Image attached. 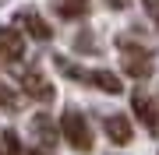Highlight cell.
I'll return each mask as SVG.
<instances>
[{
  "instance_id": "obj_1",
  "label": "cell",
  "mask_w": 159,
  "mask_h": 155,
  "mask_svg": "<svg viewBox=\"0 0 159 155\" xmlns=\"http://www.w3.org/2000/svg\"><path fill=\"white\" fill-rule=\"evenodd\" d=\"M60 134L67 138V144L74 152H89L92 148V127L89 120L78 113V109H64V116H60Z\"/></svg>"
},
{
  "instance_id": "obj_2",
  "label": "cell",
  "mask_w": 159,
  "mask_h": 155,
  "mask_svg": "<svg viewBox=\"0 0 159 155\" xmlns=\"http://www.w3.org/2000/svg\"><path fill=\"white\" fill-rule=\"evenodd\" d=\"M117 46L124 53V74H131V78H148L152 74V57H148V50L131 46V39H124V35L117 39Z\"/></svg>"
},
{
  "instance_id": "obj_3",
  "label": "cell",
  "mask_w": 159,
  "mask_h": 155,
  "mask_svg": "<svg viewBox=\"0 0 159 155\" xmlns=\"http://www.w3.org/2000/svg\"><path fill=\"white\" fill-rule=\"evenodd\" d=\"M18 85L25 88V95L39 99V102H50L53 99V85H50V78H46L39 67H21L18 71Z\"/></svg>"
},
{
  "instance_id": "obj_4",
  "label": "cell",
  "mask_w": 159,
  "mask_h": 155,
  "mask_svg": "<svg viewBox=\"0 0 159 155\" xmlns=\"http://www.w3.org/2000/svg\"><path fill=\"white\" fill-rule=\"evenodd\" d=\"M102 131H106V138L113 144H127L131 134H134V127H131V120L124 113H106L102 116Z\"/></svg>"
},
{
  "instance_id": "obj_5",
  "label": "cell",
  "mask_w": 159,
  "mask_h": 155,
  "mask_svg": "<svg viewBox=\"0 0 159 155\" xmlns=\"http://www.w3.org/2000/svg\"><path fill=\"white\" fill-rule=\"evenodd\" d=\"M131 113L142 120V127H145V131H156V127H159V113H156L152 99H148L145 92H134V95H131Z\"/></svg>"
},
{
  "instance_id": "obj_6",
  "label": "cell",
  "mask_w": 159,
  "mask_h": 155,
  "mask_svg": "<svg viewBox=\"0 0 159 155\" xmlns=\"http://www.w3.org/2000/svg\"><path fill=\"white\" fill-rule=\"evenodd\" d=\"M25 57V35L14 28H0V60H21Z\"/></svg>"
},
{
  "instance_id": "obj_7",
  "label": "cell",
  "mask_w": 159,
  "mask_h": 155,
  "mask_svg": "<svg viewBox=\"0 0 159 155\" xmlns=\"http://www.w3.org/2000/svg\"><path fill=\"white\" fill-rule=\"evenodd\" d=\"M14 21H18V28H25V32L32 35V39H39V42H46V39L53 35V32H50V25H46V21H43V18L35 14V11H21V14L14 18Z\"/></svg>"
},
{
  "instance_id": "obj_8",
  "label": "cell",
  "mask_w": 159,
  "mask_h": 155,
  "mask_svg": "<svg viewBox=\"0 0 159 155\" xmlns=\"http://www.w3.org/2000/svg\"><path fill=\"white\" fill-rule=\"evenodd\" d=\"M89 85H96L99 92H106V95H120L124 92V85H120V78L113 74V71H89Z\"/></svg>"
},
{
  "instance_id": "obj_9",
  "label": "cell",
  "mask_w": 159,
  "mask_h": 155,
  "mask_svg": "<svg viewBox=\"0 0 159 155\" xmlns=\"http://www.w3.org/2000/svg\"><path fill=\"white\" fill-rule=\"evenodd\" d=\"M32 134L39 138L43 148H53V141H57V127L50 123V116L39 113V116H32Z\"/></svg>"
},
{
  "instance_id": "obj_10",
  "label": "cell",
  "mask_w": 159,
  "mask_h": 155,
  "mask_svg": "<svg viewBox=\"0 0 159 155\" xmlns=\"http://www.w3.org/2000/svg\"><path fill=\"white\" fill-rule=\"evenodd\" d=\"M53 11L67 21H74V18H85L92 7H89V0H53Z\"/></svg>"
},
{
  "instance_id": "obj_11",
  "label": "cell",
  "mask_w": 159,
  "mask_h": 155,
  "mask_svg": "<svg viewBox=\"0 0 159 155\" xmlns=\"http://www.w3.org/2000/svg\"><path fill=\"white\" fill-rule=\"evenodd\" d=\"M57 67H60V71H64V74H67V78H78V81H85V78H89V71L74 67V63H71L67 57H57Z\"/></svg>"
},
{
  "instance_id": "obj_12",
  "label": "cell",
  "mask_w": 159,
  "mask_h": 155,
  "mask_svg": "<svg viewBox=\"0 0 159 155\" xmlns=\"http://www.w3.org/2000/svg\"><path fill=\"white\" fill-rule=\"evenodd\" d=\"M0 141H4V155H21V144H18V134L14 131H4Z\"/></svg>"
},
{
  "instance_id": "obj_13",
  "label": "cell",
  "mask_w": 159,
  "mask_h": 155,
  "mask_svg": "<svg viewBox=\"0 0 159 155\" xmlns=\"http://www.w3.org/2000/svg\"><path fill=\"white\" fill-rule=\"evenodd\" d=\"M0 106H4V109H14V106H18V95L4 85V81H0Z\"/></svg>"
},
{
  "instance_id": "obj_14",
  "label": "cell",
  "mask_w": 159,
  "mask_h": 155,
  "mask_svg": "<svg viewBox=\"0 0 159 155\" xmlns=\"http://www.w3.org/2000/svg\"><path fill=\"white\" fill-rule=\"evenodd\" d=\"M145 7H148V14H152V21L159 25V0H145Z\"/></svg>"
},
{
  "instance_id": "obj_15",
  "label": "cell",
  "mask_w": 159,
  "mask_h": 155,
  "mask_svg": "<svg viewBox=\"0 0 159 155\" xmlns=\"http://www.w3.org/2000/svg\"><path fill=\"white\" fill-rule=\"evenodd\" d=\"M110 7H124V0H110Z\"/></svg>"
}]
</instances>
